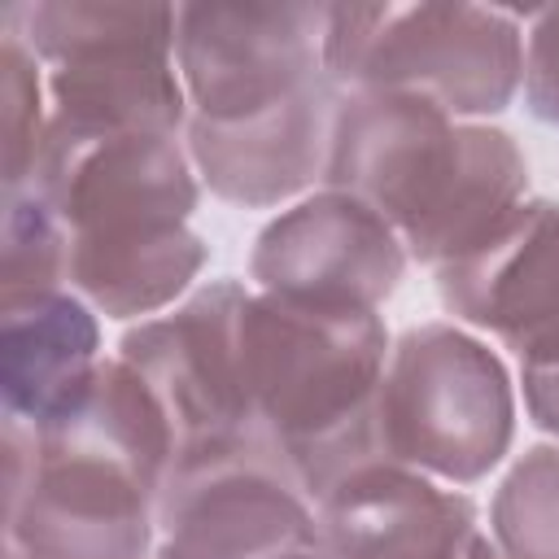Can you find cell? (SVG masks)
Masks as SVG:
<instances>
[{"label":"cell","instance_id":"1","mask_svg":"<svg viewBox=\"0 0 559 559\" xmlns=\"http://www.w3.org/2000/svg\"><path fill=\"white\" fill-rule=\"evenodd\" d=\"M175 437L148 380L100 358L57 424L4 419V542L26 559H148Z\"/></svg>","mask_w":559,"mask_h":559},{"label":"cell","instance_id":"2","mask_svg":"<svg viewBox=\"0 0 559 559\" xmlns=\"http://www.w3.org/2000/svg\"><path fill=\"white\" fill-rule=\"evenodd\" d=\"M323 183L367 201L424 266L485 245L528 192L511 131L406 92H341Z\"/></svg>","mask_w":559,"mask_h":559},{"label":"cell","instance_id":"3","mask_svg":"<svg viewBox=\"0 0 559 559\" xmlns=\"http://www.w3.org/2000/svg\"><path fill=\"white\" fill-rule=\"evenodd\" d=\"M240 345L258 424L310 502L380 459V384L393 349L380 310L249 293Z\"/></svg>","mask_w":559,"mask_h":559},{"label":"cell","instance_id":"4","mask_svg":"<svg viewBox=\"0 0 559 559\" xmlns=\"http://www.w3.org/2000/svg\"><path fill=\"white\" fill-rule=\"evenodd\" d=\"M323 70L341 92H406L472 122L515 100L524 35L485 4H328Z\"/></svg>","mask_w":559,"mask_h":559},{"label":"cell","instance_id":"5","mask_svg":"<svg viewBox=\"0 0 559 559\" xmlns=\"http://www.w3.org/2000/svg\"><path fill=\"white\" fill-rule=\"evenodd\" d=\"M4 22H13L39 66H48V122L157 135L188 127V92L175 66L179 4L39 0L9 4Z\"/></svg>","mask_w":559,"mask_h":559},{"label":"cell","instance_id":"6","mask_svg":"<svg viewBox=\"0 0 559 559\" xmlns=\"http://www.w3.org/2000/svg\"><path fill=\"white\" fill-rule=\"evenodd\" d=\"M511 437L515 389L485 341L441 319L393 341L380 384V459L476 485L507 459Z\"/></svg>","mask_w":559,"mask_h":559},{"label":"cell","instance_id":"7","mask_svg":"<svg viewBox=\"0 0 559 559\" xmlns=\"http://www.w3.org/2000/svg\"><path fill=\"white\" fill-rule=\"evenodd\" d=\"M245 301L249 288L240 280H214L118 341V358L148 380L166 411L175 437L170 476L223 459H275L245 380Z\"/></svg>","mask_w":559,"mask_h":559},{"label":"cell","instance_id":"8","mask_svg":"<svg viewBox=\"0 0 559 559\" xmlns=\"http://www.w3.org/2000/svg\"><path fill=\"white\" fill-rule=\"evenodd\" d=\"M70 240H122L188 227L201 183L179 135L70 131L48 122L31 179Z\"/></svg>","mask_w":559,"mask_h":559},{"label":"cell","instance_id":"9","mask_svg":"<svg viewBox=\"0 0 559 559\" xmlns=\"http://www.w3.org/2000/svg\"><path fill=\"white\" fill-rule=\"evenodd\" d=\"M328 4H179L188 118H245L323 79Z\"/></svg>","mask_w":559,"mask_h":559},{"label":"cell","instance_id":"10","mask_svg":"<svg viewBox=\"0 0 559 559\" xmlns=\"http://www.w3.org/2000/svg\"><path fill=\"white\" fill-rule=\"evenodd\" d=\"M406 262L402 236L367 201L323 188L258 231L249 275L271 297L380 310L397 293Z\"/></svg>","mask_w":559,"mask_h":559},{"label":"cell","instance_id":"11","mask_svg":"<svg viewBox=\"0 0 559 559\" xmlns=\"http://www.w3.org/2000/svg\"><path fill=\"white\" fill-rule=\"evenodd\" d=\"M319 537L306 489L275 459H223L175 472L157 498L153 559H275Z\"/></svg>","mask_w":559,"mask_h":559},{"label":"cell","instance_id":"12","mask_svg":"<svg viewBox=\"0 0 559 559\" xmlns=\"http://www.w3.org/2000/svg\"><path fill=\"white\" fill-rule=\"evenodd\" d=\"M437 297L520 362L559 358V201H524L485 245L437 266Z\"/></svg>","mask_w":559,"mask_h":559},{"label":"cell","instance_id":"13","mask_svg":"<svg viewBox=\"0 0 559 559\" xmlns=\"http://www.w3.org/2000/svg\"><path fill=\"white\" fill-rule=\"evenodd\" d=\"M314 515L336 559H502L467 493L389 459L336 480Z\"/></svg>","mask_w":559,"mask_h":559},{"label":"cell","instance_id":"14","mask_svg":"<svg viewBox=\"0 0 559 559\" xmlns=\"http://www.w3.org/2000/svg\"><path fill=\"white\" fill-rule=\"evenodd\" d=\"M341 87L323 74L245 118H188V157L205 188L245 210H271L323 179Z\"/></svg>","mask_w":559,"mask_h":559},{"label":"cell","instance_id":"15","mask_svg":"<svg viewBox=\"0 0 559 559\" xmlns=\"http://www.w3.org/2000/svg\"><path fill=\"white\" fill-rule=\"evenodd\" d=\"M100 367V323L79 293H4L0 310V393L4 419L31 432L83 402Z\"/></svg>","mask_w":559,"mask_h":559},{"label":"cell","instance_id":"16","mask_svg":"<svg viewBox=\"0 0 559 559\" xmlns=\"http://www.w3.org/2000/svg\"><path fill=\"white\" fill-rule=\"evenodd\" d=\"M210 249L192 227L122 240H70L66 284L105 319H140L175 306L192 288Z\"/></svg>","mask_w":559,"mask_h":559},{"label":"cell","instance_id":"17","mask_svg":"<svg viewBox=\"0 0 559 559\" xmlns=\"http://www.w3.org/2000/svg\"><path fill=\"white\" fill-rule=\"evenodd\" d=\"M489 537L502 559H559V441L511 463L489 502Z\"/></svg>","mask_w":559,"mask_h":559},{"label":"cell","instance_id":"18","mask_svg":"<svg viewBox=\"0 0 559 559\" xmlns=\"http://www.w3.org/2000/svg\"><path fill=\"white\" fill-rule=\"evenodd\" d=\"M70 231L52 214V205L31 192H4V227H0V280L4 293H44L66 288Z\"/></svg>","mask_w":559,"mask_h":559},{"label":"cell","instance_id":"19","mask_svg":"<svg viewBox=\"0 0 559 559\" xmlns=\"http://www.w3.org/2000/svg\"><path fill=\"white\" fill-rule=\"evenodd\" d=\"M0 122H4V192L22 188L31 179V166L44 144V79L39 57L22 39L13 22H4V52H0Z\"/></svg>","mask_w":559,"mask_h":559},{"label":"cell","instance_id":"20","mask_svg":"<svg viewBox=\"0 0 559 559\" xmlns=\"http://www.w3.org/2000/svg\"><path fill=\"white\" fill-rule=\"evenodd\" d=\"M524 105L537 122L559 127V4L528 13L524 35Z\"/></svg>","mask_w":559,"mask_h":559},{"label":"cell","instance_id":"21","mask_svg":"<svg viewBox=\"0 0 559 559\" xmlns=\"http://www.w3.org/2000/svg\"><path fill=\"white\" fill-rule=\"evenodd\" d=\"M520 384H524V411L528 419L559 437V358H542V362H520Z\"/></svg>","mask_w":559,"mask_h":559},{"label":"cell","instance_id":"22","mask_svg":"<svg viewBox=\"0 0 559 559\" xmlns=\"http://www.w3.org/2000/svg\"><path fill=\"white\" fill-rule=\"evenodd\" d=\"M275 559H336V555H332V546H328L323 533H319L314 542H301V546H293V550H284V555H275Z\"/></svg>","mask_w":559,"mask_h":559},{"label":"cell","instance_id":"23","mask_svg":"<svg viewBox=\"0 0 559 559\" xmlns=\"http://www.w3.org/2000/svg\"><path fill=\"white\" fill-rule=\"evenodd\" d=\"M4 559H26V555H22L17 546H9V542H4Z\"/></svg>","mask_w":559,"mask_h":559}]
</instances>
